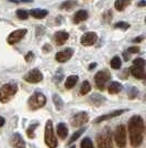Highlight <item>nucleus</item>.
Segmentation results:
<instances>
[{"mask_svg":"<svg viewBox=\"0 0 146 148\" xmlns=\"http://www.w3.org/2000/svg\"><path fill=\"white\" fill-rule=\"evenodd\" d=\"M56 130H57V135L59 136L61 139H65L68 135V128L64 123L58 124L57 127H56Z\"/></svg>","mask_w":146,"mask_h":148,"instance_id":"19","label":"nucleus"},{"mask_svg":"<svg viewBox=\"0 0 146 148\" xmlns=\"http://www.w3.org/2000/svg\"><path fill=\"white\" fill-rule=\"evenodd\" d=\"M126 111H128V110H118V111L109 113V114H107V115H102V116L98 117L97 119L95 121V123H100V122L105 121V119H109V118H113V117H116V116H120V115H122L123 113H125Z\"/></svg>","mask_w":146,"mask_h":148,"instance_id":"15","label":"nucleus"},{"mask_svg":"<svg viewBox=\"0 0 146 148\" xmlns=\"http://www.w3.org/2000/svg\"><path fill=\"white\" fill-rule=\"evenodd\" d=\"M146 5V2H145V0H141L140 2L137 3V6L139 7H144Z\"/></svg>","mask_w":146,"mask_h":148,"instance_id":"40","label":"nucleus"},{"mask_svg":"<svg viewBox=\"0 0 146 148\" xmlns=\"http://www.w3.org/2000/svg\"><path fill=\"white\" fill-rule=\"evenodd\" d=\"M116 145L120 148H124L126 146V127L124 125H119L114 133Z\"/></svg>","mask_w":146,"mask_h":148,"instance_id":"6","label":"nucleus"},{"mask_svg":"<svg viewBox=\"0 0 146 148\" xmlns=\"http://www.w3.org/2000/svg\"><path fill=\"white\" fill-rule=\"evenodd\" d=\"M37 124H35V125H32V126H30V128L28 130V136L30 137V138H33L34 137V130H35V128H36Z\"/></svg>","mask_w":146,"mask_h":148,"instance_id":"32","label":"nucleus"},{"mask_svg":"<svg viewBox=\"0 0 146 148\" xmlns=\"http://www.w3.org/2000/svg\"><path fill=\"white\" fill-rule=\"evenodd\" d=\"M30 14L35 19H43L49 14V11L45 10V9H39V8H35V9H32V10H31Z\"/></svg>","mask_w":146,"mask_h":148,"instance_id":"16","label":"nucleus"},{"mask_svg":"<svg viewBox=\"0 0 146 148\" xmlns=\"http://www.w3.org/2000/svg\"><path fill=\"white\" fill-rule=\"evenodd\" d=\"M131 73L133 74V76L136 79H145V71H144V68H142V66L133 65L131 69Z\"/></svg>","mask_w":146,"mask_h":148,"instance_id":"18","label":"nucleus"},{"mask_svg":"<svg viewBox=\"0 0 146 148\" xmlns=\"http://www.w3.org/2000/svg\"><path fill=\"white\" fill-rule=\"evenodd\" d=\"M142 40H143V37L135 38V39H133V42H135V43H136V42H141Z\"/></svg>","mask_w":146,"mask_h":148,"instance_id":"41","label":"nucleus"},{"mask_svg":"<svg viewBox=\"0 0 146 148\" xmlns=\"http://www.w3.org/2000/svg\"><path fill=\"white\" fill-rule=\"evenodd\" d=\"M17 17H18L20 20H26L28 17H29V13H28L26 10L19 9V10H17Z\"/></svg>","mask_w":146,"mask_h":148,"instance_id":"29","label":"nucleus"},{"mask_svg":"<svg viewBox=\"0 0 146 148\" xmlns=\"http://www.w3.org/2000/svg\"><path fill=\"white\" fill-rule=\"evenodd\" d=\"M74 54V50L72 48H67V49L63 50L61 52L56 53L55 56V59L56 61L59 62V63H64V62H67L68 60H70V58L73 56Z\"/></svg>","mask_w":146,"mask_h":148,"instance_id":"12","label":"nucleus"},{"mask_svg":"<svg viewBox=\"0 0 146 148\" xmlns=\"http://www.w3.org/2000/svg\"><path fill=\"white\" fill-rule=\"evenodd\" d=\"M80 147L81 148H95L93 147V144H92V142H91V139L88 138V137H85V138L81 140Z\"/></svg>","mask_w":146,"mask_h":148,"instance_id":"28","label":"nucleus"},{"mask_svg":"<svg viewBox=\"0 0 146 148\" xmlns=\"http://www.w3.org/2000/svg\"><path fill=\"white\" fill-rule=\"evenodd\" d=\"M110 80H111V74L108 70L99 71L95 76V82L99 90H104Z\"/></svg>","mask_w":146,"mask_h":148,"instance_id":"5","label":"nucleus"},{"mask_svg":"<svg viewBox=\"0 0 146 148\" xmlns=\"http://www.w3.org/2000/svg\"><path fill=\"white\" fill-rule=\"evenodd\" d=\"M103 17V21H105V22H108V21H110L111 19H112V12L110 11V10H108L107 12H104V14L102 16Z\"/></svg>","mask_w":146,"mask_h":148,"instance_id":"33","label":"nucleus"},{"mask_svg":"<svg viewBox=\"0 0 146 148\" xmlns=\"http://www.w3.org/2000/svg\"><path fill=\"white\" fill-rule=\"evenodd\" d=\"M97 66V63H91L90 65H89V70H92V69H95Z\"/></svg>","mask_w":146,"mask_h":148,"instance_id":"43","label":"nucleus"},{"mask_svg":"<svg viewBox=\"0 0 146 148\" xmlns=\"http://www.w3.org/2000/svg\"><path fill=\"white\" fill-rule=\"evenodd\" d=\"M77 5H78V3H77V1H75V0H66V1H64L61 5V9L62 10H72V9H74Z\"/></svg>","mask_w":146,"mask_h":148,"instance_id":"23","label":"nucleus"},{"mask_svg":"<svg viewBox=\"0 0 146 148\" xmlns=\"http://www.w3.org/2000/svg\"><path fill=\"white\" fill-rule=\"evenodd\" d=\"M70 148H76V147H75V146H72V147H70Z\"/></svg>","mask_w":146,"mask_h":148,"instance_id":"44","label":"nucleus"},{"mask_svg":"<svg viewBox=\"0 0 146 148\" xmlns=\"http://www.w3.org/2000/svg\"><path fill=\"white\" fill-rule=\"evenodd\" d=\"M26 32H28L26 29H18V30L11 32V33L9 34L8 39H7L8 43L16 44V43H18V42H20V41L24 38V36L26 34Z\"/></svg>","mask_w":146,"mask_h":148,"instance_id":"8","label":"nucleus"},{"mask_svg":"<svg viewBox=\"0 0 146 148\" xmlns=\"http://www.w3.org/2000/svg\"><path fill=\"white\" fill-rule=\"evenodd\" d=\"M123 56H124V60H125V61H128L130 56L128 54V52H124V53H123Z\"/></svg>","mask_w":146,"mask_h":148,"instance_id":"42","label":"nucleus"},{"mask_svg":"<svg viewBox=\"0 0 146 148\" xmlns=\"http://www.w3.org/2000/svg\"><path fill=\"white\" fill-rule=\"evenodd\" d=\"M44 140L45 144L49 148H56L57 147V138L54 135V130H53V122L49 119L46 122L45 125V133H44Z\"/></svg>","mask_w":146,"mask_h":148,"instance_id":"3","label":"nucleus"},{"mask_svg":"<svg viewBox=\"0 0 146 148\" xmlns=\"http://www.w3.org/2000/svg\"><path fill=\"white\" fill-rule=\"evenodd\" d=\"M77 82H78V76L77 75H70L65 81V87L67 90H70L77 84Z\"/></svg>","mask_w":146,"mask_h":148,"instance_id":"20","label":"nucleus"},{"mask_svg":"<svg viewBox=\"0 0 146 148\" xmlns=\"http://www.w3.org/2000/svg\"><path fill=\"white\" fill-rule=\"evenodd\" d=\"M85 130H86V127H81V128H80L79 130H77L76 133H74L73 136L70 137V139H69V142H68V144H73V143L75 142L76 139H78V138H79L80 136L82 135V133H84Z\"/></svg>","mask_w":146,"mask_h":148,"instance_id":"27","label":"nucleus"},{"mask_svg":"<svg viewBox=\"0 0 146 148\" xmlns=\"http://www.w3.org/2000/svg\"><path fill=\"white\" fill-rule=\"evenodd\" d=\"M140 48L139 47H130L128 49V53H139Z\"/></svg>","mask_w":146,"mask_h":148,"instance_id":"35","label":"nucleus"},{"mask_svg":"<svg viewBox=\"0 0 146 148\" xmlns=\"http://www.w3.org/2000/svg\"><path fill=\"white\" fill-rule=\"evenodd\" d=\"M43 50H44L45 52H47V51H51V50H52V47H51L49 44H45L44 48H43Z\"/></svg>","mask_w":146,"mask_h":148,"instance_id":"38","label":"nucleus"},{"mask_svg":"<svg viewBox=\"0 0 146 148\" xmlns=\"http://www.w3.org/2000/svg\"><path fill=\"white\" fill-rule=\"evenodd\" d=\"M24 80L29 83H39L43 80V74L41 73L40 70L34 69V70H31L30 72L25 75Z\"/></svg>","mask_w":146,"mask_h":148,"instance_id":"10","label":"nucleus"},{"mask_svg":"<svg viewBox=\"0 0 146 148\" xmlns=\"http://www.w3.org/2000/svg\"><path fill=\"white\" fill-rule=\"evenodd\" d=\"M69 38V34L65 32V31H58L56 32L54 36V40L57 45H63V44L66 42Z\"/></svg>","mask_w":146,"mask_h":148,"instance_id":"14","label":"nucleus"},{"mask_svg":"<svg viewBox=\"0 0 146 148\" xmlns=\"http://www.w3.org/2000/svg\"><path fill=\"white\" fill-rule=\"evenodd\" d=\"M130 142L133 147H139L143 142L144 134V121L140 115H134L130 118L128 124Z\"/></svg>","mask_w":146,"mask_h":148,"instance_id":"1","label":"nucleus"},{"mask_svg":"<svg viewBox=\"0 0 146 148\" xmlns=\"http://www.w3.org/2000/svg\"><path fill=\"white\" fill-rule=\"evenodd\" d=\"M133 65H136V66H142L144 68L145 66V60L142 59V58H139V59H135L133 61Z\"/></svg>","mask_w":146,"mask_h":148,"instance_id":"31","label":"nucleus"},{"mask_svg":"<svg viewBox=\"0 0 146 148\" xmlns=\"http://www.w3.org/2000/svg\"><path fill=\"white\" fill-rule=\"evenodd\" d=\"M11 2H32L33 0H9Z\"/></svg>","mask_w":146,"mask_h":148,"instance_id":"37","label":"nucleus"},{"mask_svg":"<svg viewBox=\"0 0 146 148\" xmlns=\"http://www.w3.org/2000/svg\"><path fill=\"white\" fill-rule=\"evenodd\" d=\"M137 93H139V91H137V88H135V87H133L132 90H131V92L128 93V97L130 99H134L136 95H137Z\"/></svg>","mask_w":146,"mask_h":148,"instance_id":"34","label":"nucleus"},{"mask_svg":"<svg viewBox=\"0 0 146 148\" xmlns=\"http://www.w3.org/2000/svg\"><path fill=\"white\" fill-rule=\"evenodd\" d=\"M53 101H54V104H55L56 108H57L58 111H61L62 108L64 107V102L62 101L61 96H58L57 94H55L54 96H53Z\"/></svg>","mask_w":146,"mask_h":148,"instance_id":"25","label":"nucleus"},{"mask_svg":"<svg viewBox=\"0 0 146 148\" xmlns=\"http://www.w3.org/2000/svg\"><path fill=\"white\" fill-rule=\"evenodd\" d=\"M108 90H109L110 94H118V93L122 90V85L119 83V82L113 81V82H111V83H110Z\"/></svg>","mask_w":146,"mask_h":148,"instance_id":"21","label":"nucleus"},{"mask_svg":"<svg viewBox=\"0 0 146 148\" xmlns=\"http://www.w3.org/2000/svg\"><path fill=\"white\" fill-rule=\"evenodd\" d=\"M97 145L98 148H113L112 139L108 132L101 133L97 136Z\"/></svg>","mask_w":146,"mask_h":148,"instance_id":"7","label":"nucleus"},{"mask_svg":"<svg viewBox=\"0 0 146 148\" xmlns=\"http://www.w3.org/2000/svg\"><path fill=\"white\" fill-rule=\"evenodd\" d=\"M98 40V36L97 33L95 32H87L85 33L81 39H80V43L85 47H90V45H93V44L97 42Z\"/></svg>","mask_w":146,"mask_h":148,"instance_id":"11","label":"nucleus"},{"mask_svg":"<svg viewBox=\"0 0 146 148\" xmlns=\"http://www.w3.org/2000/svg\"><path fill=\"white\" fill-rule=\"evenodd\" d=\"M6 123V121H5V118L2 117V116H0V127H2L3 125Z\"/></svg>","mask_w":146,"mask_h":148,"instance_id":"39","label":"nucleus"},{"mask_svg":"<svg viewBox=\"0 0 146 148\" xmlns=\"http://www.w3.org/2000/svg\"><path fill=\"white\" fill-rule=\"evenodd\" d=\"M34 59V54H33V52H29L26 56H25V61L26 62H30L31 60H33Z\"/></svg>","mask_w":146,"mask_h":148,"instance_id":"36","label":"nucleus"},{"mask_svg":"<svg viewBox=\"0 0 146 148\" xmlns=\"http://www.w3.org/2000/svg\"><path fill=\"white\" fill-rule=\"evenodd\" d=\"M87 18H88V12L86 10H78L77 12L74 14L73 21L75 23H80V22L85 21Z\"/></svg>","mask_w":146,"mask_h":148,"instance_id":"17","label":"nucleus"},{"mask_svg":"<svg viewBox=\"0 0 146 148\" xmlns=\"http://www.w3.org/2000/svg\"><path fill=\"white\" fill-rule=\"evenodd\" d=\"M10 143L14 148H24L25 147V143L22 138V136L20 135L19 133H16L13 134L11 139H10Z\"/></svg>","mask_w":146,"mask_h":148,"instance_id":"13","label":"nucleus"},{"mask_svg":"<svg viewBox=\"0 0 146 148\" xmlns=\"http://www.w3.org/2000/svg\"><path fill=\"white\" fill-rule=\"evenodd\" d=\"M18 92V85L16 83H7L0 88V102L8 103Z\"/></svg>","mask_w":146,"mask_h":148,"instance_id":"2","label":"nucleus"},{"mask_svg":"<svg viewBox=\"0 0 146 148\" xmlns=\"http://www.w3.org/2000/svg\"><path fill=\"white\" fill-rule=\"evenodd\" d=\"M131 1L132 0H116V2H114V7H116V10H119V11H123L126 7L131 3Z\"/></svg>","mask_w":146,"mask_h":148,"instance_id":"22","label":"nucleus"},{"mask_svg":"<svg viewBox=\"0 0 146 148\" xmlns=\"http://www.w3.org/2000/svg\"><path fill=\"white\" fill-rule=\"evenodd\" d=\"M28 104H29V107L31 110L35 111V110H39V108H41V107H43L44 105L46 104V97L42 93L36 92L29 99Z\"/></svg>","mask_w":146,"mask_h":148,"instance_id":"4","label":"nucleus"},{"mask_svg":"<svg viewBox=\"0 0 146 148\" xmlns=\"http://www.w3.org/2000/svg\"><path fill=\"white\" fill-rule=\"evenodd\" d=\"M88 121H89L88 114L86 112H80L72 118V125L74 127H80V126H84Z\"/></svg>","mask_w":146,"mask_h":148,"instance_id":"9","label":"nucleus"},{"mask_svg":"<svg viewBox=\"0 0 146 148\" xmlns=\"http://www.w3.org/2000/svg\"><path fill=\"white\" fill-rule=\"evenodd\" d=\"M90 90H91L90 83H89L88 81H85V82L82 83L81 87H80V94H81V95H86L87 93L90 92Z\"/></svg>","mask_w":146,"mask_h":148,"instance_id":"26","label":"nucleus"},{"mask_svg":"<svg viewBox=\"0 0 146 148\" xmlns=\"http://www.w3.org/2000/svg\"><path fill=\"white\" fill-rule=\"evenodd\" d=\"M114 28L116 29H122V30H128L130 28V25L128 22H124V21H120V22H116L114 25Z\"/></svg>","mask_w":146,"mask_h":148,"instance_id":"30","label":"nucleus"},{"mask_svg":"<svg viewBox=\"0 0 146 148\" xmlns=\"http://www.w3.org/2000/svg\"><path fill=\"white\" fill-rule=\"evenodd\" d=\"M110 65H111V68L114 69V70L121 69V65H122L121 59H120L119 56H114V58L111 60V62H110Z\"/></svg>","mask_w":146,"mask_h":148,"instance_id":"24","label":"nucleus"}]
</instances>
